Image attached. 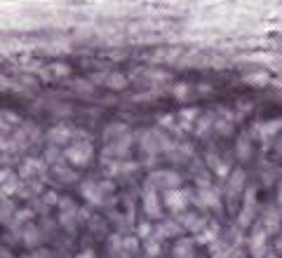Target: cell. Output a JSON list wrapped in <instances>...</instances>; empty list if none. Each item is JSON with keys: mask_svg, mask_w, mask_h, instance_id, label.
Returning <instances> with one entry per match:
<instances>
[{"mask_svg": "<svg viewBox=\"0 0 282 258\" xmlns=\"http://www.w3.org/2000/svg\"><path fill=\"white\" fill-rule=\"evenodd\" d=\"M24 258H35V256H24Z\"/></svg>", "mask_w": 282, "mask_h": 258, "instance_id": "obj_36", "label": "cell"}, {"mask_svg": "<svg viewBox=\"0 0 282 258\" xmlns=\"http://www.w3.org/2000/svg\"><path fill=\"white\" fill-rule=\"evenodd\" d=\"M245 82L252 85V87H266V85H270V75L268 70H254V73L245 75Z\"/></svg>", "mask_w": 282, "mask_h": 258, "instance_id": "obj_15", "label": "cell"}, {"mask_svg": "<svg viewBox=\"0 0 282 258\" xmlns=\"http://www.w3.org/2000/svg\"><path fill=\"white\" fill-rule=\"evenodd\" d=\"M282 129V117H278V120H268V122H261V125H257V134L261 136V141H268L273 134H278Z\"/></svg>", "mask_w": 282, "mask_h": 258, "instance_id": "obj_12", "label": "cell"}, {"mask_svg": "<svg viewBox=\"0 0 282 258\" xmlns=\"http://www.w3.org/2000/svg\"><path fill=\"white\" fill-rule=\"evenodd\" d=\"M141 204H143V211L148 218H160L163 216V209H160V193L153 190L151 186L143 188V197H141Z\"/></svg>", "mask_w": 282, "mask_h": 258, "instance_id": "obj_5", "label": "cell"}, {"mask_svg": "<svg viewBox=\"0 0 282 258\" xmlns=\"http://www.w3.org/2000/svg\"><path fill=\"white\" fill-rule=\"evenodd\" d=\"M31 218H33V211H31V209H22V211H17L14 223H26V221H31Z\"/></svg>", "mask_w": 282, "mask_h": 258, "instance_id": "obj_25", "label": "cell"}, {"mask_svg": "<svg viewBox=\"0 0 282 258\" xmlns=\"http://www.w3.org/2000/svg\"><path fill=\"white\" fill-rule=\"evenodd\" d=\"M231 258H247V256H242V254H235V256H231Z\"/></svg>", "mask_w": 282, "mask_h": 258, "instance_id": "obj_34", "label": "cell"}, {"mask_svg": "<svg viewBox=\"0 0 282 258\" xmlns=\"http://www.w3.org/2000/svg\"><path fill=\"white\" fill-rule=\"evenodd\" d=\"M174 94H176V96H181V99H184V96L188 94V87H186V85H179V87H174Z\"/></svg>", "mask_w": 282, "mask_h": 258, "instance_id": "obj_33", "label": "cell"}, {"mask_svg": "<svg viewBox=\"0 0 282 258\" xmlns=\"http://www.w3.org/2000/svg\"><path fill=\"white\" fill-rule=\"evenodd\" d=\"M22 242L26 246H38L43 242V235H40V230H38L35 225H26L22 230Z\"/></svg>", "mask_w": 282, "mask_h": 258, "instance_id": "obj_14", "label": "cell"}, {"mask_svg": "<svg viewBox=\"0 0 282 258\" xmlns=\"http://www.w3.org/2000/svg\"><path fill=\"white\" fill-rule=\"evenodd\" d=\"M64 157H66V162H70L73 167H87L90 160L94 157V148L90 141H73V143L66 146Z\"/></svg>", "mask_w": 282, "mask_h": 258, "instance_id": "obj_1", "label": "cell"}, {"mask_svg": "<svg viewBox=\"0 0 282 258\" xmlns=\"http://www.w3.org/2000/svg\"><path fill=\"white\" fill-rule=\"evenodd\" d=\"M47 139H49V143H52V146H61V143L70 141V129L66 127V125H59V127L49 129Z\"/></svg>", "mask_w": 282, "mask_h": 258, "instance_id": "obj_13", "label": "cell"}, {"mask_svg": "<svg viewBox=\"0 0 282 258\" xmlns=\"http://www.w3.org/2000/svg\"><path fill=\"white\" fill-rule=\"evenodd\" d=\"M143 246H146V254L151 258H158L160 256V242L155 239V237H148L146 242H143Z\"/></svg>", "mask_w": 282, "mask_h": 258, "instance_id": "obj_23", "label": "cell"}, {"mask_svg": "<svg viewBox=\"0 0 282 258\" xmlns=\"http://www.w3.org/2000/svg\"><path fill=\"white\" fill-rule=\"evenodd\" d=\"M54 174H57L64 183H73V181L78 178V174H75L73 169H66L64 164H54Z\"/></svg>", "mask_w": 282, "mask_h": 258, "instance_id": "obj_22", "label": "cell"}, {"mask_svg": "<svg viewBox=\"0 0 282 258\" xmlns=\"http://www.w3.org/2000/svg\"><path fill=\"white\" fill-rule=\"evenodd\" d=\"M193 202V193L190 190H184V188H176V190H167L164 193V207L169 211H184Z\"/></svg>", "mask_w": 282, "mask_h": 258, "instance_id": "obj_4", "label": "cell"}, {"mask_svg": "<svg viewBox=\"0 0 282 258\" xmlns=\"http://www.w3.org/2000/svg\"><path fill=\"white\" fill-rule=\"evenodd\" d=\"M193 204H198L202 209H216L221 204V195L214 188H200L198 195L193 197Z\"/></svg>", "mask_w": 282, "mask_h": 258, "instance_id": "obj_6", "label": "cell"}, {"mask_svg": "<svg viewBox=\"0 0 282 258\" xmlns=\"http://www.w3.org/2000/svg\"><path fill=\"white\" fill-rule=\"evenodd\" d=\"M129 136H125V139H122V136H120V139H116V143H111V146H108V148H106V152H111V155H118V157H120V155H125V152L129 150Z\"/></svg>", "mask_w": 282, "mask_h": 258, "instance_id": "obj_19", "label": "cell"}, {"mask_svg": "<svg viewBox=\"0 0 282 258\" xmlns=\"http://www.w3.org/2000/svg\"><path fill=\"white\" fill-rule=\"evenodd\" d=\"M181 225H179V221H163L158 228H153V237L160 242V239H164V237H174V235H181Z\"/></svg>", "mask_w": 282, "mask_h": 258, "instance_id": "obj_10", "label": "cell"}, {"mask_svg": "<svg viewBox=\"0 0 282 258\" xmlns=\"http://www.w3.org/2000/svg\"><path fill=\"white\" fill-rule=\"evenodd\" d=\"M179 221H181V228H186V230L198 235L200 230L210 223V218H207V216H198V214H181Z\"/></svg>", "mask_w": 282, "mask_h": 258, "instance_id": "obj_7", "label": "cell"}, {"mask_svg": "<svg viewBox=\"0 0 282 258\" xmlns=\"http://www.w3.org/2000/svg\"><path fill=\"white\" fill-rule=\"evenodd\" d=\"M190 152H193V148L190 146H181V148H172L169 150V157H172V162H186V157H190Z\"/></svg>", "mask_w": 282, "mask_h": 258, "instance_id": "obj_21", "label": "cell"}, {"mask_svg": "<svg viewBox=\"0 0 282 258\" xmlns=\"http://www.w3.org/2000/svg\"><path fill=\"white\" fill-rule=\"evenodd\" d=\"M146 186H151L153 190H176V188H181V176L176 174V172H153L151 178H148V183Z\"/></svg>", "mask_w": 282, "mask_h": 258, "instance_id": "obj_3", "label": "cell"}, {"mask_svg": "<svg viewBox=\"0 0 282 258\" xmlns=\"http://www.w3.org/2000/svg\"><path fill=\"white\" fill-rule=\"evenodd\" d=\"M19 174H22V178H26V181H35V174L45 176V164L40 162V160H31V157H28V160L22 164Z\"/></svg>", "mask_w": 282, "mask_h": 258, "instance_id": "obj_9", "label": "cell"}, {"mask_svg": "<svg viewBox=\"0 0 282 258\" xmlns=\"http://www.w3.org/2000/svg\"><path fill=\"white\" fill-rule=\"evenodd\" d=\"M52 73L59 75V78H61V75H69V66H64V64H54V66H52Z\"/></svg>", "mask_w": 282, "mask_h": 258, "instance_id": "obj_30", "label": "cell"}, {"mask_svg": "<svg viewBox=\"0 0 282 258\" xmlns=\"http://www.w3.org/2000/svg\"><path fill=\"white\" fill-rule=\"evenodd\" d=\"M216 239H219V225H216V223H207V228H202V230L195 235V242H198V244L212 246Z\"/></svg>", "mask_w": 282, "mask_h": 258, "instance_id": "obj_11", "label": "cell"}, {"mask_svg": "<svg viewBox=\"0 0 282 258\" xmlns=\"http://www.w3.org/2000/svg\"><path fill=\"white\" fill-rule=\"evenodd\" d=\"M210 125H212V120H210V117L200 120V125H195V134H205V131L210 129Z\"/></svg>", "mask_w": 282, "mask_h": 258, "instance_id": "obj_29", "label": "cell"}, {"mask_svg": "<svg viewBox=\"0 0 282 258\" xmlns=\"http://www.w3.org/2000/svg\"><path fill=\"white\" fill-rule=\"evenodd\" d=\"M75 258H96V254H94L92 249H82V251Z\"/></svg>", "mask_w": 282, "mask_h": 258, "instance_id": "obj_32", "label": "cell"}, {"mask_svg": "<svg viewBox=\"0 0 282 258\" xmlns=\"http://www.w3.org/2000/svg\"><path fill=\"white\" fill-rule=\"evenodd\" d=\"M280 202H282V188H280Z\"/></svg>", "mask_w": 282, "mask_h": 258, "instance_id": "obj_35", "label": "cell"}, {"mask_svg": "<svg viewBox=\"0 0 282 258\" xmlns=\"http://www.w3.org/2000/svg\"><path fill=\"white\" fill-rule=\"evenodd\" d=\"M174 258H193V239H179L174 246Z\"/></svg>", "mask_w": 282, "mask_h": 258, "instance_id": "obj_17", "label": "cell"}, {"mask_svg": "<svg viewBox=\"0 0 282 258\" xmlns=\"http://www.w3.org/2000/svg\"><path fill=\"white\" fill-rule=\"evenodd\" d=\"M242 186H245V172L237 169V172H233V174L228 176V183H226V197L235 199L237 195H240Z\"/></svg>", "mask_w": 282, "mask_h": 258, "instance_id": "obj_8", "label": "cell"}, {"mask_svg": "<svg viewBox=\"0 0 282 258\" xmlns=\"http://www.w3.org/2000/svg\"><path fill=\"white\" fill-rule=\"evenodd\" d=\"M237 155H240V160H247V157L252 155V148H249L247 136H240V141H237Z\"/></svg>", "mask_w": 282, "mask_h": 258, "instance_id": "obj_24", "label": "cell"}, {"mask_svg": "<svg viewBox=\"0 0 282 258\" xmlns=\"http://www.w3.org/2000/svg\"><path fill=\"white\" fill-rule=\"evenodd\" d=\"M122 246H125V249H129V251H137V239H134V237H129V239H122Z\"/></svg>", "mask_w": 282, "mask_h": 258, "instance_id": "obj_31", "label": "cell"}, {"mask_svg": "<svg viewBox=\"0 0 282 258\" xmlns=\"http://www.w3.org/2000/svg\"><path fill=\"white\" fill-rule=\"evenodd\" d=\"M43 202H45L47 207H52V204H59V195L49 190V193H45V195H43Z\"/></svg>", "mask_w": 282, "mask_h": 258, "instance_id": "obj_27", "label": "cell"}, {"mask_svg": "<svg viewBox=\"0 0 282 258\" xmlns=\"http://www.w3.org/2000/svg\"><path fill=\"white\" fill-rule=\"evenodd\" d=\"M193 120H198V108H184V110H179V127L181 129H190Z\"/></svg>", "mask_w": 282, "mask_h": 258, "instance_id": "obj_18", "label": "cell"}, {"mask_svg": "<svg viewBox=\"0 0 282 258\" xmlns=\"http://www.w3.org/2000/svg\"><path fill=\"white\" fill-rule=\"evenodd\" d=\"M106 87H111V89H125L127 87V78L122 73H111L106 78Z\"/></svg>", "mask_w": 282, "mask_h": 258, "instance_id": "obj_20", "label": "cell"}, {"mask_svg": "<svg viewBox=\"0 0 282 258\" xmlns=\"http://www.w3.org/2000/svg\"><path fill=\"white\" fill-rule=\"evenodd\" d=\"M207 167H210V169H214V172H216V176H228V172H231V169H228V164H223L221 160H219V155H216V152H207Z\"/></svg>", "mask_w": 282, "mask_h": 258, "instance_id": "obj_16", "label": "cell"}, {"mask_svg": "<svg viewBox=\"0 0 282 258\" xmlns=\"http://www.w3.org/2000/svg\"><path fill=\"white\" fill-rule=\"evenodd\" d=\"M137 233H139V237L141 239H148L153 235V228L148 225V223H139V228H137Z\"/></svg>", "mask_w": 282, "mask_h": 258, "instance_id": "obj_26", "label": "cell"}, {"mask_svg": "<svg viewBox=\"0 0 282 258\" xmlns=\"http://www.w3.org/2000/svg\"><path fill=\"white\" fill-rule=\"evenodd\" d=\"M82 197L87 199L90 204H104V199L108 193H113V183L111 181H85L80 186Z\"/></svg>", "mask_w": 282, "mask_h": 258, "instance_id": "obj_2", "label": "cell"}, {"mask_svg": "<svg viewBox=\"0 0 282 258\" xmlns=\"http://www.w3.org/2000/svg\"><path fill=\"white\" fill-rule=\"evenodd\" d=\"M158 122H160V127L172 129V127H174V115H163V117H158Z\"/></svg>", "mask_w": 282, "mask_h": 258, "instance_id": "obj_28", "label": "cell"}]
</instances>
